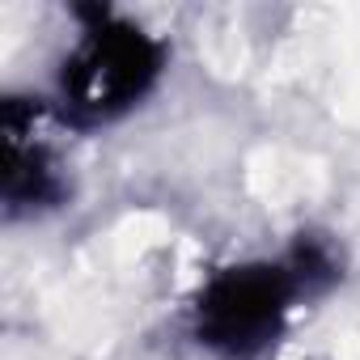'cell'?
Returning a JSON list of instances; mask_svg holds the SVG:
<instances>
[{"label":"cell","instance_id":"cell-2","mask_svg":"<svg viewBox=\"0 0 360 360\" xmlns=\"http://www.w3.org/2000/svg\"><path fill=\"white\" fill-rule=\"evenodd\" d=\"M297 284L284 263H238L221 267L195 297V339L229 360L267 352L297 301Z\"/></svg>","mask_w":360,"mask_h":360},{"label":"cell","instance_id":"cell-1","mask_svg":"<svg viewBox=\"0 0 360 360\" xmlns=\"http://www.w3.org/2000/svg\"><path fill=\"white\" fill-rule=\"evenodd\" d=\"M81 39L56 77V106L77 127H98L131 110L161 77L165 47L106 5H77Z\"/></svg>","mask_w":360,"mask_h":360},{"label":"cell","instance_id":"cell-3","mask_svg":"<svg viewBox=\"0 0 360 360\" xmlns=\"http://www.w3.org/2000/svg\"><path fill=\"white\" fill-rule=\"evenodd\" d=\"M43 106L39 98L9 94L0 102V140H5V169H0V195L9 212H39L60 204L64 178L51 157V148L39 136Z\"/></svg>","mask_w":360,"mask_h":360},{"label":"cell","instance_id":"cell-4","mask_svg":"<svg viewBox=\"0 0 360 360\" xmlns=\"http://www.w3.org/2000/svg\"><path fill=\"white\" fill-rule=\"evenodd\" d=\"M284 267H288L297 292H322L326 284L339 280V259H335V250H330L326 238H301L292 246V255H288Z\"/></svg>","mask_w":360,"mask_h":360}]
</instances>
